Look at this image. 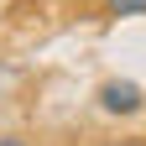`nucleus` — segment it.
<instances>
[{"instance_id":"obj_2","label":"nucleus","mask_w":146,"mask_h":146,"mask_svg":"<svg viewBox=\"0 0 146 146\" xmlns=\"http://www.w3.org/2000/svg\"><path fill=\"white\" fill-rule=\"evenodd\" d=\"M104 16H146V0H104Z\"/></svg>"},{"instance_id":"obj_1","label":"nucleus","mask_w":146,"mask_h":146,"mask_svg":"<svg viewBox=\"0 0 146 146\" xmlns=\"http://www.w3.org/2000/svg\"><path fill=\"white\" fill-rule=\"evenodd\" d=\"M99 104L110 110V115H136V110H141V89L115 78V84H104V89H99Z\"/></svg>"},{"instance_id":"obj_3","label":"nucleus","mask_w":146,"mask_h":146,"mask_svg":"<svg viewBox=\"0 0 146 146\" xmlns=\"http://www.w3.org/2000/svg\"><path fill=\"white\" fill-rule=\"evenodd\" d=\"M0 146H26V141H21V136H5V141H0Z\"/></svg>"}]
</instances>
